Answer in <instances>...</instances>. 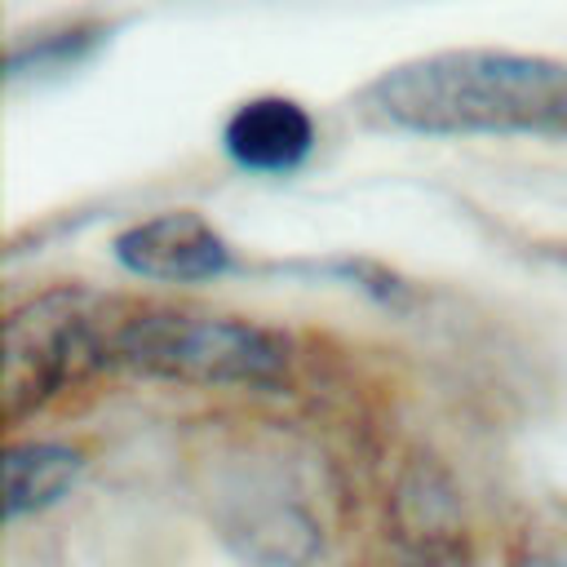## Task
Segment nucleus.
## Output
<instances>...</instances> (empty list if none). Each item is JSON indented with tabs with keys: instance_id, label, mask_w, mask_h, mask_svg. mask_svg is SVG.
Listing matches in <instances>:
<instances>
[{
	"instance_id": "1",
	"label": "nucleus",
	"mask_w": 567,
	"mask_h": 567,
	"mask_svg": "<svg viewBox=\"0 0 567 567\" xmlns=\"http://www.w3.org/2000/svg\"><path fill=\"white\" fill-rule=\"evenodd\" d=\"M359 115L425 137H567V62L514 49H439L385 66Z\"/></svg>"
},
{
	"instance_id": "2",
	"label": "nucleus",
	"mask_w": 567,
	"mask_h": 567,
	"mask_svg": "<svg viewBox=\"0 0 567 567\" xmlns=\"http://www.w3.org/2000/svg\"><path fill=\"white\" fill-rule=\"evenodd\" d=\"M111 363L190 385H275L288 368V341L235 315L142 306L120 315Z\"/></svg>"
},
{
	"instance_id": "3",
	"label": "nucleus",
	"mask_w": 567,
	"mask_h": 567,
	"mask_svg": "<svg viewBox=\"0 0 567 567\" xmlns=\"http://www.w3.org/2000/svg\"><path fill=\"white\" fill-rule=\"evenodd\" d=\"M120 306L84 292V288H49L22 301L4 319V372L0 399L4 416L49 403L89 368L111 363V332L120 323Z\"/></svg>"
},
{
	"instance_id": "4",
	"label": "nucleus",
	"mask_w": 567,
	"mask_h": 567,
	"mask_svg": "<svg viewBox=\"0 0 567 567\" xmlns=\"http://www.w3.org/2000/svg\"><path fill=\"white\" fill-rule=\"evenodd\" d=\"M115 261L142 279L199 284L230 270V244L199 213H159L115 235Z\"/></svg>"
},
{
	"instance_id": "5",
	"label": "nucleus",
	"mask_w": 567,
	"mask_h": 567,
	"mask_svg": "<svg viewBox=\"0 0 567 567\" xmlns=\"http://www.w3.org/2000/svg\"><path fill=\"white\" fill-rule=\"evenodd\" d=\"M221 146L244 173L288 177L315 151V120L297 97L261 93L239 102L221 124Z\"/></svg>"
},
{
	"instance_id": "6",
	"label": "nucleus",
	"mask_w": 567,
	"mask_h": 567,
	"mask_svg": "<svg viewBox=\"0 0 567 567\" xmlns=\"http://www.w3.org/2000/svg\"><path fill=\"white\" fill-rule=\"evenodd\" d=\"M80 452L66 443H13L4 452V518L53 505L80 478Z\"/></svg>"
},
{
	"instance_id": "7",
	"label": "nucleus",
	"mask_w": 567,
	"mask_h": 567,
	"mask_svg": "<svg viewBox=\"0 0 567 567\" xmlns=\"http://www.w3.org/2000/svg\"><path fill=\"white\" fill-rule=\"evenodd\" d=\"M97 44H102V27H66V31H44V35H35V40H18V44L9 49V80L49 75V71H71V66H80Z\"/></svg>"
},
{
	"instance_id": "8",
	"label": "nucleus",
	"mask_w": 567,
	"mask_h": 567,
	"mask_svg": "<svg viewBox=\"0 0 567 567\" xmlns=\"http://www.w3.org/2000/svg\"><path fill=\"white\" fill-rule=\"evenodd\" d=\"M518 567H567V558H549V554H540V558H527V563H518Z\"/></svg>"
}]
</instances>
